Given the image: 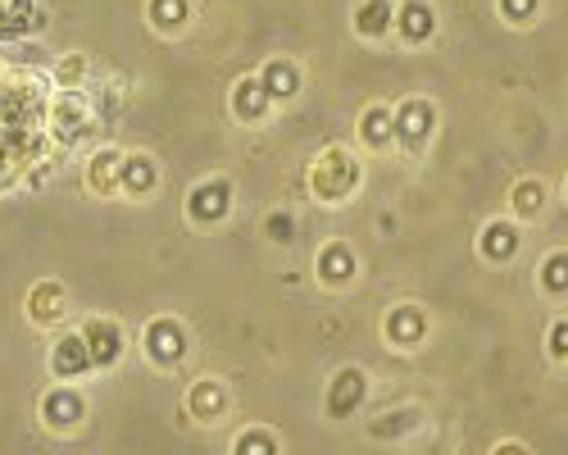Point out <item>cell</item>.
I'll return each instance as SVG.
<instances>
[{"label":"cell","instance_id":"cell-1","mask_svg":"<svg viewBox=\"0 0 568 455\" xmlns=\"http://www.w3.org/2000/svg\"><path fill=\"white\" fill-rule=\"evenodd\" d=\"M97 132V105L87 91H55L45 97V136L55 151H78Z\"/></svg>","mask_w":568,"mask_h":455},{"label":"cell","instance_id":"cell-2","mask_svg":"<svg viewBox=\"0 0 568 455\" xmlns=\"http://www.w3.org/2000/svg\"><path fill=\"white\" fill-rule=\"evenodd\" d=\"M364 182V164L351 146H327L314 164H310V192L323 205H346Z\"/></svg>","mask_w":568,"mask_h":455},{"label":"cell","instance_id":"cell-3","mask_svg":"<svg viewBox=\"0 0 568 455\" xmlns=\"http://www.w3.org/2000/svg\"><path fill=\"white\" fill-rule=\"evenodd\" d=\"M91 415V401L82 392V383H45L37 396V424L51 437H73Z\"/></svg>","mask_w":568,"mask_h":455},{"label":"cell","instance_id":"cell-4","mask_svg":"<svg viewBox=\"0 0 568 455\" xmlns=\"http://www.w3.org/2000/svg\"><path fill=\"white\" fill-rule=\"evenodd\" d=\"M23 318L37 333H60L69 318H73V296L60 279H37L23 292Z\"/></svg>","mask_w":568,"mask_h":455},{"label":"cell","instance_id":"cell-5","mask_svg":"<svg viewBox=\"0 0 568 455\" xmlns=\"http://www.w3.org/2000/svg\"><path fill=\"white\" fill-rule=\"evenodd\" d=\"M45 374H51L55 383H87L91 374H97L82 328H69V324H64L60 333H51V351H45Z\"/></svg>","mask_w":568,"mask_h":455},{"label":"cell","instance_id":"cell-6","mask_svg":"<svg viewBox=\"0 0 568 455\" xmlns=\"http://www.w3.org/2000/svg\"><path fill=\"white\" fill-rule=\"evenodd\" d=\"M186 351H192V337H186L182 318H151L146 328H141V355H146L155 370H178V364L186 360Z\"/></svg>","mask_w":568,"mask_h":455},{"label":"cell","instance_id":"cell-7","mask_svg":"<svg viewBox=\"0 0 568 455\" xmlns=\"http://www.w3.org/2000/svg\"><path fill=\"white\" fill-rule=\"evenodd\" d=\"M78 328H82V337H87V351H91V364H97V374L119 370V360L128 355V333H123L119 318H110V314H87Z\"/></svg>","mask_w":568,"mask_h":455},{"label":"cell","instance_id":"cell-8","mask_svg":"<svg viewBox=\"0 0 568 455\" xmlns=\"http://www.w3.org/2000/svg\"><path fill=\"white\" fill-rule=\"evenodd\" d=\"M232 214V182L227 178H205L186 192V219L196 228H219Z\"/></svg>","mask_w":568,"mask_h":455},{"label":"cell","instance_id":"cell-9","mask_svg":"<svg viewBox=\"0 0 568 455\" xmlns=\"http://www.w3.org/2000/svg\"><path fill=\"white\" fill-rule=\"evenodd\" d=\"M392 123H396V142L418 155L423 146L433 142V132H437V110L428 101H400L392 110Z\"/></svg>","mask_w":568,"mask_h":455},{"label":"cell","instance_id":"cell-10","mask_svg":"<svg viewBox=\"0 0 568 455\" xmlns=\"http://www.w3.org/2000/svg\"><path fill=\"white\" fill-rule=\"evenodd\" d=\"M119 169H123V151L119 146H97L82 164V188L97 201H119Z\"/></svg>","mask_w":568,"mask_h":455},{"label":"cell","instance_id":"cell-11","mask_svg":"<svg viewBox=\"0 0 568 455\" xmlns=\"http://www.w3.org/2000/svg\"><path fill=\"white\" fill-rule=\"evenodd\" d=\"M160 188V160L146 151H123V169H119V196L123 201H151Z\"/></svg>","mask_w":568,"mask_h":455},{"label":"cell","instance_id":"cell-12","mask_svg":"<svg viewBox=\"0 0 568 455\" xmlns=\"http://www.w3.org/2000/svg\"><path fill=\"white\" fill-rule=\"evenodd\" d=\"M364 396H368V374H364V370H355V364H346V370H337V374H333V383H327L323 410H327L333 419H351L355 410L364 405Z\"/></svg>","mask_w":568,"mask_h":455},{"label":"cell","instance_id":"cell-13","mask_svg":"<svg viewBox=\"0 0 568 455\" xmlns=\"http://www.w3.org/2000/svg\"><path fill=\"white\" fill-rule=\"evenodd\" d=\"M227 110H232L236 123H246V128H255V123H264V119L273 114V97L264 91L260 73H246V78H236V82H232Z\"/></svg>","mask_w":568,"mask_h":455},{"label":"cell","instance_id":"cell-14","mask_svg":"<svg viewBox=\"0 0 568 455\" xmlns=\"http://www.w3.org/2000/svg\"><path fill=\"white\" fill-rule=\"evenodd\" d=\"M182 410H186V419L192 424H219L223 415H227V387H223V378H196L192 387H186V396H182Z\"/></svg>","mask_w":568,"mask_h":455},{"label":"cell","instance_id":"cell-15","mask_svg":"<svg viewBox=\"0 0 568 455\" xmlns=\"http://www.w3.org/2000/svg\"><path fill=\"white\" fill-rule=\"evenodd\" d=\"M383 337L396 351H418L423 337H428V314H423L418 305H409V301L405 305H392L387 318H383Z\"/></svg>","mask_w":568,"mask_h":455},{"label":"cell","instance_id":"cell-16","mask_svg":"<svg viewBox=\"0 0 568 455\" xmlns=\"http://www.w3.org/2000/svg\"><path fill=\"white\" fill-rule=\"evenodd\" d=\"M37 32H45V10L37 0H6V6H0V46L28 41Z\"/></svg>","mask_w":568,"mask_h":455},{"label":"cell","instance_id":"cell-17","mask_svg":"<svg viewBox=\"0 0 568 455\" xmlns=\"http://www.w3.org/2000/svg\"><path fill=\"white\" fill-rule=\"evenodd\" d=\"M314 273H318V283H323V287L342 292V287L355 283L359 260H355V251H351L346 242H327V246L318 251V260H314Z\"/></svg>","mask_w":568,"mask_h":455},{"label":"cell","instance_id":"cell-18","mask_svg":"<svg viewBox=\"0 0 568 455\" xmlns=\"http://www.w3.org/2000/svg\"><path fill=\"white\" fill-rule=\"evenodd\" d=\"M260 82H264V91L273 97V105H292V101L301 97V87H305V73H301L296 60L277 55V60H268V64L260 69Z\"/></svg>","mask_w":568,"mask_h":455},{"label":"cell","instance_id":"cell-19","mask_svg":"<svg viewBox=\"0 0 568 455\" xmlns=\"http://www.w3.org/2000/svg\"><path fill=\"white\" fill-rule=\"evenodd\" d=\"M392 32H400V41H409V46H423V41L437 32L433 0H400V6H396V28H392Z\"/></svg>","mask_w":568,"mask_h":455},{"label":"cell","instance_id":"cell-20","mask_svg":"<svg viewBox=\"0 0 568 455\" xmlns=\"http://www.w3.org/2000/svg\"><path fill=\"white\" fill-rule=\"evenodd\" d=\"M146 23L160 37H182L192 28V0H146Z\"/></svg>","mask_w":568,"mask_h":455},{"label":"cell","instance_id":"cell-21","mask_svg":"<svg viewBox=\"0 0 568 455\" xmlns=\"http://www.w3.org/2000/svg\"><path fill=\"white\" fill-rule=\"evenodd\" d=\"M359 142H364V151H392V146H396L392 105H368V110L359 114Z\"/></svg>","mask_w":568,"mask_h":455},{"label":"cell","instance_id":"cell-22","mask_svg":"<svg viewBox=\"0 0 568 455\" xmlns=\"http://www.w3.org/2000/svg\"><path fill=\"white\" fill-rule=\"evenodd\" d=\"M392 28H396L392 0H364V6H355V32L364 41H383V37H392Z\"/></svg>","mask_w":568,"mask_h":455},{"label":"cell","instance_id":"cell-23","mask_svg":"<svg viewBox=\"0 0 568 455\" xmlns=\"http://www.w3.org/2000/svg\"><path fill=\"white\" fill-rule=\"evenodd\" d=\"M51 87L55 91H87L91 87V55L82 51H69L51 64Z\"/></svg>","mask_w":568,"mask_h":455},{"label":"cell","instance_id":"cell-24","mask_svg":"<svg viewBox=\"0 0 568 455\" xmlns=\"http://www.w3.org/2000/svg\"><path fill=\"white\" fill-rule=\"evenodd\" d=\"M483 255L487 260H509L514 251H518V228L509 223V219H496V223H487L483 228Z\"/></svg>","mask_w":568,"mask_h":455},{"label":"cell","instance_id":"cell-25","mask_svg":"<svg viewBox=\"0 0 568 455\" xmlns=\"http://www.w3.org/2000/svg\"><path fill=\"white\" fill-rule=\"evenodd\" d=\"M414 424H418V410H414V405L387 410V415H377V419L368 424V437H373V442H396V437H405Z\"/></svg>","mask_w":568,"mask_h":455},{"label":"cell","instance_id":"cell-26","mask_svg":"<svg viewBox=\"0 0 568 455\" xmlns=\"http://www.w3.org/2000/svg\"><path fill=\"white\" fill-rule=\"evenodd\" d=\"M251 451L273 455L277 451V433L273 428H242V433L232 437V455H251Z\"/></svg>","mask_w":568,"mask_h":455},{"label":"cell","instance_id":"cell-27","mask_svg":"<svg viewBox=\"0 0 568 455\" xmlns=\"http://www.w3.org/2000/svg\"><path fill=\"white\" fill-rule=\"evenodd\" d=\"M264 237H268L273 246H292V242H296V219H292L287 210H273V214L264 219Z\"/></svg>","mask_w":568,"mask_h":455},{"label":"cell","instance_id":"cell-28","mask_svg":"<svg viewBox=\"0 0 568 455\" xmlns=\"http://www.w3.org/2000/svg\"><path fill=\"white\" fill-rule=\"evenodd\" d=\"M537 210H541V182H518V188H514V214L532 219Z\"/></svg>","mask_w":568,"mask_h":455},{"label":"cell","instance_id":"cell-29","mask_svg":"<svg viewBox=\"0 0 568 455\" xmlns=\"http://www.w3.org/2000/svg\"><path fill=\"white\" fill-rule=\"evenodd\" d=\"M541 283H546V287H555V292H564V287H568V255H559V260L541 264Z\"/></svg>","mask_w":568,"mask_h":455},{"label":"cell","instance_id":"cell-30","mask_svg":"<svg viewBox=\"0 0 568 455\" xmlns=\"http://www.w3.org/2000/svg\"><path fill=\"white\" fill-rule=\"evenodd\" d=\"M532 10H537V0H500V14L509 23H532Z\"/></svg>","mask_w":568,"mask_h":455},{"label":"cell","instance_id":"cell-31","mask_svg":"<svg viewBox=\"0 0 568 455\" xmlns=\"http://www.w3.org/2000/svg\"><path fill=\"white\" fill-rule=\"evenodd\" d=\"M550 351H555V355H568V324H564V328H555V337H550Z\"/></svg>","mask_w":568,"mask_h":455},{"label":"cell","instance_id":"cell-32","mask_svg":"<svg viewBox=\"0 0 568 455\" xmlns=\"http://www.w3.org/2000/svg\"><path fill=\"white\" fill-rule=\"evenodd\" d=\"M6 82H10V64H6V60H0V87H6Z\"/></svg>","mask_w":568,"mask_h":455},{"label":"cell","instance_id":"cell-33","mask_svg":"<svg viewBox=\"0 0 568 455\" xmlns=\"http://www.w3.org/2000/svg\"><path fill=\"white\" fill-rule=\"evenodd\" d=\"M0 6H6V0H0Z\"/></svg>","mask_w":568,"mask_h":455}]
</instances>
